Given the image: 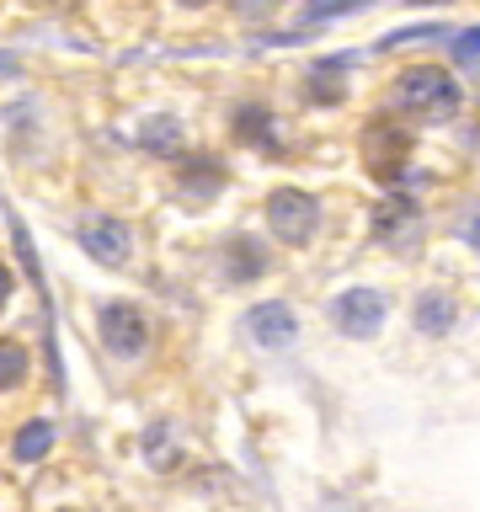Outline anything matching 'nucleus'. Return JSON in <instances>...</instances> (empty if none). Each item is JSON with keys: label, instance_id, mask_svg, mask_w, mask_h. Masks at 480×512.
<instances>
[{"label": "nucleus", "instance_id": "aec40b11", "mask_svg": "<svg viewBox=\"0 0 480 512\" xmlns=\"http://www.w3.org/2000/svg\"><path fill=\"white\" fill-rule=\"evenodd\" d=\"M448 230H454V240L464 251L480 256V192H470V198L454 208V224H448Z\"/></svg>", "mask_w": 480, "mask_h": 512}, {"label": "nucleus", "instance_id": "f3484780", "mask_svg": "<svg viewBox=\"0 0 480 512\" xmlns=\"http://www.w3.org/2000/svg\"><path fill=\"white\" fill-rule=\"evenodd\" d=\"M379 0H299V27H331V22H352V16H363V11H374Z\"/></svg>", "mask_w": 480, "mask_h": 512}, {"label": "nucleus", "instance_id": "f03ea898", "mask_svg": "<svg viewBox=\"0 0 480 512\" xmlns=\"http://www.w3.org/2000/svg\"><path fill=\"white\" fill-rule=\"evenodd\" d=\"M262 224L278 240V251H315L320 235H326V198L310 187L278 182L262 198Z\"/></svg>", "mask_w": 480, "mask_h": 512}, {"label": "nucleus", "instance_id": "4468645a", "mask_svg": "<svg viewBox=\"0 0 480 512\" xmlns=\"http://www.w3.org/2000/svg\"><path fill=\"white\" fill-rule=\"evenodd\" d=\"M443 59L454 64V70L480 86V22H464V27H448L443 32Z\"/></svg>", "mask_w": 480, "mask_h": 512}, {"label": "nucleus", "instance_id": "7ed1b4c3", "mask_svg": "<svg viewBox=\"0 0 480 512\" xmlns=\"http://www.w3.org/2000/svg\"><path fill=\"white\" fill-rule=\"evenodd\" d=\"M427 203L411 187H384L368 208V246L384 256H416L427 246Z\"/></svg>", "mask_w": 480, "mask_h": 512}, {"label": "nucleus", "instance_id": "ddd939ff", "mask_svg": "<svg viewBox=\"0 0 480 512\" xmlns=\"http://www.w3.org/2000/svg\"><path fill=\"white\" fill-rule=\"evenodd\" d=\"M80 251L91 256V262H102V267H128V256H134V230H128L123 219H112V214H91V219H80Z\"/></svg>", "mask_w": 480, "mask_h": 512}, {"label": "nucleus", "instance_id": "9d476101", "mask_svg": "<svg viewBox=\"0 0 480 512\" xmlns=\"http://www.w3.org/2000/svg\"><path fill=\"white\" fill-rule=\"evenodd\" d=\"M352 70H358V54H352V48H342V54H315L310 70L299 75V102L304 107H342L352 96V86L342 75H352Z\"/></svg>", "mask_w": 480, "mask_h": 512}, {"label": "nucleus", "instance_id": "1a4fd4ad", "mask_svg": "<svg viewBox=\"0 0 480 512\" xmlns=\"http://www.w3.org/2000/svg\"><path fill=\"white\" fill-rule=\"evenodd\" d=\"M230 139L246 144L251 155H283V112L267 96H240L230 107Z\"/></svg>", "mask_w": 480, "mask_h": 512}, {"label": "nucleus", "instance_id": "39448f33", "mask_svg": "<svg viewBox=\"0 0 480 512\" xmlns=\"http://www.w3.org/2000/svg\"><path fill=\"white\" fill-rule=\"evenodd\" d=\"M358 155H363V171L379 187H395L411 166V123L374 107V118H363V128H358Z\"/></svg>", "mask_w": 480, "mask_h": 512}, {"label": "nucleus", "instance_id": "6e6552de", "mask_svg": "<svg viewBox=\"0 0 480 512\" xmlns=\"http://www.w3.org/2000/svg\"><path fill=\"white\" fill-rule=\"evenodd\" d=\"M91 320H96V342H102L118 363H139L144 352H150V342H155L150 315H144L134 299H107V304H96Z\"/></svg>", "mask_w": 480, "mask_h": 512}, {"label": "nucleus", "instance_id": "412c9836", "mask_svg": "<svg viewBox=\"0 0 480 512\" xmlns=\"http://www.w3.org/2000/svg\"><path fill=\"white\" fill-rule=\"evenodd\" d=\"M448 128H454V139L475 155V150H480V102H464V112H459V118L448 123Z\"/></svg>", "mask_w": 480, "mask_h": 512}, {"label": "nucleus", "instance_id": "423d86ee", "mask_svg": "<svg viewBox=\"0 0 480 512\" xmlns=\"http://www.w3.org/2000/svg\"><path fill=\"white\" fill-rule=\"evenodd\" d=\"M214 267L224 288H256L262 278L278 272V240L267 230H230L214 246Z\"/></svg>", "mask_w": 480, "mask_h": 512}, {"label": "nucleus", "instance_id": "4be33fe9", "mask_svg": "<svg viewBox=\"0 0 480 512\" xmlns=\"http://www.w3.org/2000/svg\"><path fill=\"white\" fill-rule=\"evenodd\" d=\"M230 11L240 16V22H272L278 0H230Z\"/></svg>", "mask_w": 480, "mask_h": 512}, {"label": "nucleus", "instance_id": "6ab92c4d", "mask_svg": "<svg viewBox=\"0 0 480 512\" xmlns=\"http://www.w3.org/2000/svg\"><path fill=\"white\" fill-rule=\"evenodd\" d=\"M454 27V22H411V27H390L384 38L374 43V54H395V48H416V43H427V38H443V32Z\"/></svg>", "mask_w": 480, "mask_h": 512}, {"label": "nucleus", "instance_id": "9b49d317", "mask_svg": "<svg viewBox=\"0 0 480 512\" xmlns=\"http://www.w3.org/2000/svg\"><path fill=\"white\" fill-rule=\"evenodd\" d=\"M459 294L448 283H422L411 294V331L427 336V342H443V336L459 331Z\"/></svg>", "mask_w": 480, "mask_h": 512}, {"label": "nucleus", "instance_id": "2eb2a0df", "mask_svg": "<svg viewBox=\"0 0 480 512\" xmlns=\"http://www.w3.org/2000/svg\"><path fill=\"white\" fill-rule=\"evenodd\" d=\"M54 438H59V427L48 422V416H27L22 432L11 438V459L16 464H43L48 454H54Z\"/></svg>", "mask_w": 480, "mask_h": 512}, {"label": "nucleus", "instance_id": "f8f14e48", "mask_svg": "<svg viewBox=\"0 0 480 512\" xmlns=\"http://www.w3.org/2000/svg\"><path fill=\"white\" fill-rule=\"evenodd\" d=\"M171 182H176V192H182V203L208 208L224 187H230V166H224L219 155H176Z\"/></svg>", "mask_w": 480, "mask_h": 512}, {"label": "nucleus", "instance_id": "20e7f679", "mask_svg": "<svg viewBox=\"0 0 480 512\" xmlns=\"http://www.w3.org/2000/svg\"><path fill=\"white\" fill-rule=\"evenodd\" d=\"M326 326L342 342H379L390 326V294L379 283H342L326 299Z\"/></svg>", "mask_w": 480, "mask_h": 512}, {"label": "nucleus", "instance_id": "f257e3e1", "mask_svg": "<svg viewBox=\"0 0 480 512\" xmlns=\"http://www.w3.org/2000/svg\"><path fill=\"white\" fill-rule=\"evenodd\" d=\"M464 80L448 59H411L379 86V112H395L411 128H448L464 112Z\"/></svg>", "mask_w": 480, "mask_h": 512}, {"label": "nucleus", "instance_id": "0eeeda50", "mask_svg": "<svg viewBox=\"0 0 480 512\" xmlns=\"http://www.w3.org/2000/svg\"><path fill=\"white\" fill-rule=\"evenodd\" d=\"M240 336H246L251 352H267V358H278L288 352L304 336V315L294 299L283 294H267V299H251L246 310H240Z\"/></svg>", "mask_w": 480, "mask_h": 512}, {"label": "nucleus", "instance_id": "dca6fc26", "mask_svg": "<svg viewBox=\"0 0 480 512\" xmlns=\"http://www.w3.org/2000/svg\"><path fill=\"white\" fill-rule=\"evenodd\" d=\"M134 139H139V150L166 155V160H176V155L187 150V128H182V118H166V112H160V118H144Z\"/></svg>", "mask_w": 480, "mask_h": 512}, {"label": "nucleus", "instance_id": "a211bd4d", "mask_svg": "<svg viewBox=\"0 0 480 512\" xmlns=\"http://www.w3.org/2000/svg\"><path fill=\"white\" fill-rule=\"evenodd\" d=\"M27 379H32V352H27V342L0 336V395H6V390H22Z\"/></svg>", "mask_w": 480, "mask_h": 512}, {"label": "nucleus", "instance_id": "5701e85b", "mask_svg": "<svg viewBox=\"0 0 480 512\" xmlns=\"http://www.w3.org/2000/svg\"><path fill=\"white\" fill-rule=\"evenodd\" d=\"M11 294H16V272H11L6 262H0V304H6Z\"/></svg>", "mask_w": 480, "mask_h": 512}, {"label": "nucleus", "instance_id": "b1692460", "mask_svg": "<svg viewBox=\"0 0 480 512\" xmlns=\"http://www.w3.org/2000/svg\"><path fill=\"white\" fill-rule=\"evenodd\" d=\"M171 6H182V11H208L214 0H171Z\"/></svg>", "mask_w": 480, "mask_h": 512}]
</instances>
